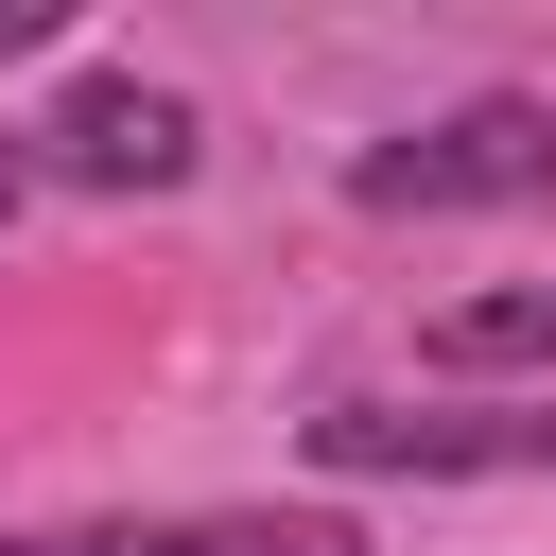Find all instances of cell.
<instances>
[{
	"instance_id": "cell-6",
	"label": "cell",
	"mask_w": 556,
	"mask_h": 556,
	"mask_svg": "<svg viewBox=\"0 0 556 556\" xmlns=\"http://www.w3.org/2000/svg\"><path fill=\"white\" fill-rule=\"evenodd\" d=\"M35 35H52V0H0V52H35Z\"/></svg>"
},
{
	"instance_id": "cell-5",
	"label": "cell",
	"mask_w": 556,
	"mask_h": 556,
	"mask_svg": "<svg viewBox=\"0 0 556 556\" xmlns=\"http://www.w3.org/2000/svg\"><path fill=\"white\" fill-rule=\"evenodd\" d=\"M434 365H556V278H521V295H452V313H434Z\"/></svg>"
},
{
	"instance_id": "cell-2",
	"label": "cell",
	"mask_w": 556,
	"mask_h": 556,
	"mask_svg": "<svg viewBox=\"0 0 556 556\" xmlns=\"http://www.w3.org/2000/svg\"><path fill=\"white\" fill-rule=\"evenodd\" d=\"M35 174H70V191H174V174H191V104L139 87V70H87V87L35 122Z\"/></svg>"
},
{
	"instance_id": "cell-4",
	"label": "cell",
	"mask_w": 556,
	"mask_h": 556,
	"mask_svg": "<svg viewBox=\"0 0 556 556\" xmlns=\"http://www.w3.org/2000/svg\"><path fill=\"white\" fill-rule=\"evenodd\" d=\"M0 556H365L348 521H87V539H0Z\"/></svg>"
},
{
	"instance_id": "cell-3",
	"label": "cell",
	"mask_w": 556,
	"mask_h": 556,
	"mask_svg": "<svg viewBox=\"0 0 556 556\" xmlns=\"http://www.w3.org/2000/svg\"><path fill=\"white\" fill-rule=\"evenodd\" d=\"M330 469H556V417H469V400H330L313 417Z\"/></svg>"
},
{
	"instance_id": "cell-7",
	"label": "cell",
	"mask_w": 556,
	"mask_h": 556,
	"mask_svg": "<svg viewBox=\"0 0 556 556\" xmlns=\"http://www.w3.org/2000/svg\"><path fill=\"white\" fill-rule=\"evenodd\" d=\"M17 191H35V139H0V208H17Z\"/></svg>"
},
{
	"instance_id": "cell-1",
	"label": "cell",
	"mask_w": 556,
	"mask_h": 556,
	"mask_svg": "<svg viewBox=\"0 0 556 556\" xmlns=\"http://www.w3.org/2000/svg\"><path fill=\"white\" fill-rule=\"evenodd\" d=\"M348 191L365 208H521V191H556V104H452L417 139H365Z\"/></svg>"
}]
</instances>
